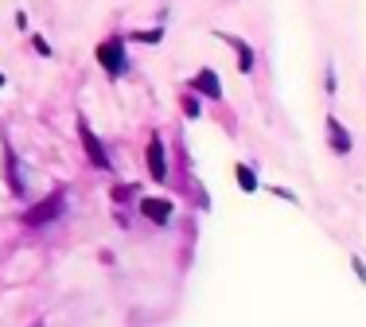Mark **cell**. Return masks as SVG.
Here are the masks:
<instances>
[{
  "instance_id": "obj_1",
  "label": "cell",
  "mask_w": 366,
  "mask_h": 327,
  "mask_svg": "<svg viewBox=\"0 0 366 327\" xmlns=\"http://www.w3.org/2000/svg\"><path fill=\"white\" fill-rule=\"evenodd\" d=\"M63 211H66V195L63 191H51V195H43L36 206H28V211H24V226H31V230L51 226V222L63 218Z\"/></svg>"
},
{
  "instance_id": "obj_2",
  "label": "cell",
  "mask_w": 366,
  "mask_h": 327,
  "mask_svg": "<svg viewBox=\"0 0 366 327\" xmlns=\"http://www.w3.org/2000/svg\"><path fill=\"white\" fill-rule=\"evenodd\" d=\"M94 55H98V63L106 66V71L113 74V79H117V74H125L129 71V55H125V39H117V36H109V39H102L98 43V51H94Z\"/></svg>"
},
{
  "instance_id": "obj_3",
  "label": "cell",
  "mask_w": 366,
  "mask_h": 327,
  "mask_svg": "<svg viewBox=\"0 0 366 327\" xmlns=\"http://www.w3.org/2000/svg\"><path fill=\"white\" fill-rule=\"evenodd\" d=\"M78 136H82V149H86V156H90V164H94V168H98V171H109L113 164H109V152L102 149L98 133H94V129L86 125V121H78Z\"/></svg>"
},
{
  "instance_id": "obj_4",
  "label": "cell",
  "mask_w": 366,
  "mask_h": 327,
  "mask_svg": "<svg viewBox=\"0 0 366 327\" xmlns=\"http://www.w3.org/2000/svg\"><path fill=\"white\" fill-rule=\"evenodd\" d=\"M144 164H148V176L156 179V183H164L168 179V156H164V141L160 136H148V149H144Z\"/></svg>"
},
{
  "instance_id": "obj_5",
  "label": "cell",
  "mask_w": 366,
  "mask_h": 327,
  "mask_svg": "<svg viewBox=\"0 0 366 327\" xmlns=\"http://www.w3.org/2000/svg\"><path fill=\"white\" fill-rule=\"evenodd\" d=\"M219 39L234 47V55H238V71H242V74H249V71H254V47H249L246 39L230 36V31H219Z\"/></svg>"
},
{
  "instance_id": "obj_6",
  "label": "cell",
  "mask_w": 366,
  "mask_h": 327,
  "mask_svg": "<svg viewBox=\"0 0 366 327\" xmlns=\"http://www.w3.org/2000/svg\"><path fill=\"white\" fill-rule=\"evenodd\" d=\"M191 90H195V94H207V98H214V101L222 98V82H219V74H214L211 66H203V71L191 79Z\"/></svg>"
},
{
  "instance_id": "obj_7",
  "label": "cell",
  "mask_w": 366,
  "mask_h": 327,
  "mask_svg": "<svg viewBox=\"0 0 366 327\" xmlns=\"http://www.w3.org/2000/svg\"><path fill=\"white\" fill-rule=\"evenodd\" d=\"M327 144H331V152H339V156L351 152V133H347V125L339 121V117H327Z\"/></svg>"
},
{
  "instance_id": "obj_8",
  "label": "cell",
  "mask_w": 366,
  "mask_h": 327,
  "mask_svg": "<svg viewBox=\"0 0 366 327\" xmlns=\"http://www.w3.org/2000/svg\"><path fill=\"white\" fill-rule=\"evenodd\" d=\"M141 214L156 226H168L172 222V203L168 199H141Z\"/></svg>"
},
{
  "instance_id": "obj_9",
  "label": "cell",
  "mask_w": 366,
  "mask_h": 327,
  "mask_svg": "<svg viewBox=\"0 0 366 327\" xmlns=\"http://www.w3.org/2000/svg\"><path fill=\"white\" fill-rule=\"evenodd\" d=\"M4 179L8 187H12V195H24V179H20V160H16L12 144L4 141Z\"/></svg>"
},
{
  "instance_id": "obj_10",
  "label": "cell",
  "mask_w": 366,
  "mask_h": 327,
  "mask_svg": "<svg viewBox=\"0 0 366 327\" xmlns=\"http://www.w3.org/2000/svg\"><path fill=\"white\" fill-rule=\"evenodd\" d=\"M234 179H238V187L246 195L257 191V176H254V168H249V164H238V168H234Z\"/></svg>"
},
{
  "instance_id": "obj_11",
  "label": "cell",
  "mask_w": 366,
  "mask_h": 327,
  "mask_svg": "<svg viewBox=\"0 0 366 327\" xmlns=\"http://www.w3.org/2000/svg\"><path fill=\"white\" fill-rule=\"evenodd\" d=\"M133 195H137V187L133 183H125V187H113V203H125V199H133Z\"/></svg>"
},
{
  "instance_id": "obj_12",
  "label": "cell",
  "mask_w": 366,
  "mask_h": 327,
  "mask_svg": "<svg viewBox=\"0 0 366 327\" xmlns=\"http://www.w3.org/2000/svg\"><path fill=\"white\" fill-rule=\"evenodd\" d=\"M183 114H187V117H199V98H195V94H187V98H183Z\"/></svg>"
},
{
  "instance_id": "obj_13",
  "label": "cell",
  "mask_w": 366,
  "mask_h": 327,
  "mask_svg": "<svg viewBox=\"0 0 366 327\" xmlns=\"http://www.w3.org/2000/svg\"><path fill=\"white\" fill-rule=\"evenodd\" d=\"M133 39H141V43H160V28H152V31H137Z\"/></svg>"
},
{
  "instance_id": "obj_14",
  "label": "cell",
  "mask_w": 366,
  "mask_h": 327,
  "mask_svg": "<svg viewBox=\"0 0 366 327\" xmlns=\"http://www.w3.org/2000/svg\"><path fill=\"white\" fill-rule=\"evenodd\" d=\"M31 43H36L39 55H51V47H47V39H43V36H31Z\"/></svg>"
},
{
  "instance_id": "obj_15",
  "label": "cell",
  "mask_w": 366,
  "mask_h": 327,
  "mask_svg": "<svg viewBox=\"0 0 366 327\" xmlns=\"http://www.w3.org/2000/svg\"><path fill=\"white\" fill-rule=\"evenodd\" d=\"M0 86H4V74H0Z\"/></svg>"
},
{
  "instance_id": "obj_16",
  "label": "cell",
  "mask_w": 366,
  "mask_h": 327,
  "mask_svg": "<svg viewBox=\"0 0 366 327\" xmlns=\"http://www.w3.org/2000/svg\"><path fill=\"white\" fill-rule=\"evenodd\" d=\"M36 327H43V323H36Z\"/></svg>"
}]
</instances>
